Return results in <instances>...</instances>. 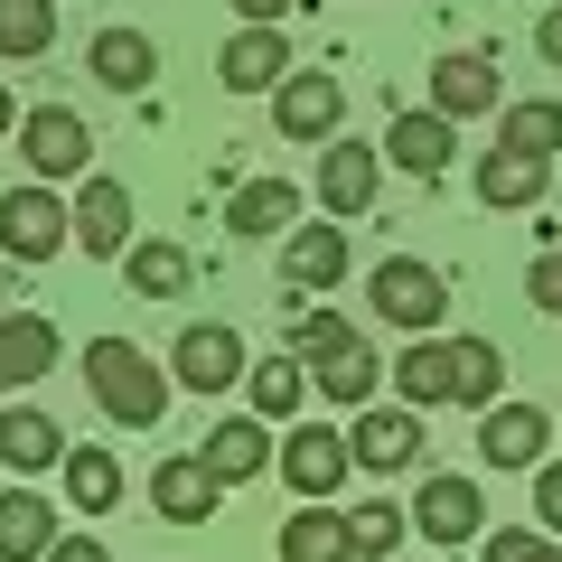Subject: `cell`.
I'll use <instances>...</instances> for the list:
<instances>
[{"label": "cell", "mask_w": 562, "mask_h": 562, "mask_svg": "<svg viewBox=\"0 0 562 562\" xmlns=\"http://www.w3.org/2000/svg\"><path fill=\"white\" fill-rule=\"evenodd\" d=\"M85 384H94V403L113 422H132V431H160V413H169V366H150L132 338H85Z\"/></svg>", "instance_id": "cell-1"}, {"label": "cell", "mask_w": 562, "mask_h": 562, "mask_svg": "<svg viewBox=\"0 0 562 562\" xmlns=\"http://www.w3.org/2000/svg\"><path fill=\"white\" fill-rule=\"evenodd\" d=\"M366 310H375L384 328H413V338H431L450 310V272L422 254H384L375 272H366Z\"/></svg>", "instance_id": "cell-2"}, {"label": "cell", "mask_w": 562, "mask_h": 562, "mask_svg": "<svg viewBox=\"0 0 562 562\" xmlns=\"http://www.w3.org/2000/svg\"><path fill=\"white\" fill-rule=\"evenodd\" d=\"M20 160L38 169L47 188L85 179V169H94V122H85L76 103H29V113H20Z\"/></svg>", "instance_id": "cell-3"}, {"label": "cell", "mask_w": 562, "mask_h": 562, "mask_svg": "<svg viewBox=\"0 0 562 562\" xmlns=\"http://www.w3.org/2000/svg\"><path fill=\"white\" fill-rule=\"evenodd\" d=\"M57 244H76V206H57L47 179L0 198V254L10 262H57Z\"/></svg>", "instance_id": "cell-4"}, {"label": "cell", "mask_w": 562, "mask_h": 562, "mask_svg": "<svg viewBox=\"0 0 562 562\" xmlns=\"http://www.w3.org/2000/svg\"><path fill=\"white\" fill-rule=\"evenodd\" d=\"M413 535H431V543H479V535H487V497H479V479H460V469H431V479L413 487Z\"/></svg>", "instance_id": "cell-5"}, {"label": "cell", "mask_w": 562, "mask_h": 562, "mask_svg": "<svg viewBox=\"0 0 562 562\" xmlns=\"http://www.w3.org/2000/svg\"><path fill=\"white\" fill-rule=\"evenodd\" d=\"M244 338L225 319H198L179 328V347H169V384H188V394H225V384H244Z\"/></svg>", "instance_id": "cell-6"}, {"label": "cell", "mask_w": 562, "mask_h": 562, "mask_svg": "<svg viewBox=\"0 0 562 562\" xmlns=\"http://www.w3.org/2000/svg\"><path fill=\"white\" fill-rule=\"evenodd\" d=\"M338 122H347V85L338 76H291L272 85V132L281 140H338Z\"/></svg>", "instance_id": "cell-7"}, {"label": "cell", "mask_w": 562, "mask_h": 562, "mask_svg": "<svg viewBox=\"0 0 562 562\" xmlns=\"http://www.w3.org/2000/svg\"><path fill=\"white\" fill-rule=\"evenodd\" d=\"M543 441H553V413H543V403H487L479 413V460L487 469H535L543 460Z\"/></svg>", "instance_id": "cell-8"}, {"label": "cell", "mask_w": 562, "mask_h": 562, "mask_svg": "<svg viewBox=\"0 0 562 562\" xmlns=\"http://www.w3.org/2000/svg\"><path fill=\"white\" fill-rule=\"evenodd\" d=\"M375 188H384V150H366V140H328L319 150V206L338 225H357L375 206Z\"/></svg>", "instance_id": "cell-9"}, {"label": "cell", "mask_w": 562, "mask_h": 562, "mask_svg": "<svg viewBox=\"0 0 562 562\" xmlns=\"http://www.w3.org/2000/svg\"><path fill=\"white\" fill-rule=\"evenodd\" d=\"M150 506H160L169 525H216V506H225V479L198 460V450H169V460L150 469Z\"/></svg>", "instance_id": "cell-10"}, {"label": "cell", "mask_w": 562, "mask_h": 562, "mask_svg": "<svg viewBox=\"0 0 562 562\" xmlns=\"http://www.w3.org/2000/svg\"><path fill=\"white\" fill-rule=\"evenodd\" d=\"M347 469H357V450H347V431H328V422H301V431L281 441V479L301 487V497H338Z\"/></svg>", "instance_id": "cell-11"}, {"label": "cell", "mask_w": 562, "mask_h": 562, "mask_svg": "<svg viewBox=\"0 0 562 562\" xmlns=\"http://www.w3.org/2000/svg\"><path fill=\"white\" fill-rule=\"evenodd\" d=\"M76 254H94V262L132 254V188L122 179H85L76 188Z\"/></svg>", "instance_id": "cell-12"}, {"label": "cell", "mask_w": 562, "mask_h": 562, "mask_svg": "<svg viewBox=\"0 0 562 562\" xmlns=\"http://www.w3.org/2000/svg\"><path fill=\"white\" fill-rule=\"evenodd\" d=\"M384 375L403 384V403H413V413H441V403H460V338H413Z\"/></svg>", "instance_id": "cell-13"}, {"label": "cell", "mask_w": 562, "mask_h": 562, "mask_svg": "<svg viewBox=\"0 0 562 562\" xmlns=\"http://www.w3.org/2000/svg\"><path fill=\"white\" fill-rule=\"evenodd\" d=\"M38 375H57V319L0 310V394H29Z\"/></svg>", "instance_id": "cell-14"}, {"label": "cell", "mask_w": 562, "mask_h": 562, "mask_svg": "<svg viewBox=\"0 0 562 562\" xmlns=\"http://www.w3.org/2000/svg\"><path fill=\"white\" fill-rule=\"evenodd\" d=\"M281 281L291 291H328V281H347V225H291L281 235Z\"/></svg>", "instance_id": "cell-15"}, {"label": "cell", "mask_w": 562, "mask_h": 562, "mask_svg": "<svg viewBox=\"0 0 562 562\" xmlns=\"http://www.w3.org/2000/svg\"><path fill=\"white\" fill-rule=\"evenodd\" d=\"M198 460L216 469L225 487L262 479V469H272V422H262V413H235V422H216V431H206V441H198Z\"/></svg>", "instance_id": "cell-16"}, {"label": "cell", "mask_w": 562, "mask_h": 562, "mask_svg": "<svg viewBox=\"0 0 562 562\" xmlns=\"http://www.w3.org/2000/svg\"><path fill=\"white\" fill-rule=\"evenodd\" d=\"M291 76V47H281V29H235L216 57V85L225 94H272V85Z\"/></svg>", "instance_id": "cell-17"}, {"label": "cell", "mask_w": 562, "mask_h": 562, "mask_svg": "<svg viewBox=\"0 0 562 562\" xmlns=\"http://www.w3.org/2000/svg\"><path fill=\"white\" fill-rule=\"evenodd\" d=\"M0 469H20V479L66 469V431H57V413H38V403H10V413H0Z\"/></svg>", "instance_id": "cell-18"}, {"label": "cell", "mask_w": 562, "mask_h": 562, "mask_svg": "<svg viewBox=\"0 0 562 562\" xmlns=\"http://www.w3.org/2000/svg\"><path fill=\"white\" fill-rule=\"evenodd\" d=\"M450 150H460V122L450 113H394V132H384V160L413 169V179H441Z\"/></svg>", "instance_id": "cell-19"}, {"label": "cell", "mask_w": 562, "mask_h": 562, "mask_svg": "<svg viewBox=\"0 0 562 562\" xmlns=\"http://www.w3.org/2000/svg\"><path fill=\"white\" fill-rule=\"evenodd\" d=\"M431 113H450V122L497 113V57H479V47L441 57V66H431Z\"/></svg>", "instance_id": "cell-20"}, {"label": "cell", "mask_w": 562, "mask_h": 562, "mask_svg": "<svg viewBox=\"0 0 562 562\" xmlns=\"http://www.w3.org/2000/svg\"><path fill=\"white\" fill-rule=\"evenodd\" d=\"M347 450H357L366 469H413V460H422V413H413V403H403V413L357 403V431H347Z\"/></svg>", "instance_id": "cell-21"}, {"label": "cell", "mask_w": 562, "mask_h": 562, "mask_svg": "<svg viewBox=\"0 0 562 562\" xmlns=\"http://www.w3.org/2000/svg\"><path fill=\"white\" fill-rule=\"evenodd\" d=\"M85 66H94V85H113V94H150V76H160V47L140 38V29H94Z\"/></svg>", "instance_id": "cell-22"}, {"label": "cell", "mask_w": 562, "mask_h": 562, "mask_svg": "<svg viewBox=\"0 0 562 562\" xmlns=\"http://www.w3.org/2000/svg\"><path fill=\"white\" fill-rule=\"evenodd\" d=\"M225 225H235L244 244L291 235V225H301V188H291V179H244L235 198H225Z\"/></svg>", "instance_id": "cell-23"}, {"label": "cell", "mask_w": 562, "mask_h": 562, "mask_svg": "<svg viewBox=\"0 0 562 562\" xmlns=\"http://www.w3.org/2000/svg\"><path fill=\"white\" fill-rule=\"evenodd\" d=\"M281 562H357V543H347V516L328 497H310L301 516H281Z\"/></svg>", "instance_id": "cell-24"}, {"label": "cell", "mask_w": 562, "mask_h": 562, "mask_svg": "<svg viewBox=\"0 0 562 562\" xmlns=\"http://www.w3.org/2000/svg\"><path fill=\"white\" fill-rule=\"evenodd\" d=\"M543 188H553V160H525V150H487L479 160V206H543Z\"/></svg>", "instance_id": "cell-25"}, {"label": "cell", "mask_w": 562, "mask_h": 562, "mask_svg": "<svg viewBox=\"0 0 562 562\" xmlns=\"http://www.w3.org/2000/svg\"><path fill=\"white\" fill-rule=\"evenodd\" d=\"M47 543H57V506L10 487L0 497V562H47Z\"/></svg>", "instance_id": "cell-26"}, {"label": "cell", "mask_w": 562, "mask_h": 562, "mask_svg": "<svg viewBox=\"0 0 562 562\" xmlns=\"http://www.w3.org/2000/svg\"><path fill=\"white\" fill-rule=\"evenodd\" d=\"M122 272H132V301H188L198 262H188V244H132Z\"/></svg>", "instance_id": "cell-27"}, {"label": "cell", "mask_w": 562, "mask_h": 562, "mask_svg": "<svg viewBox=\"0 0 562 562\" xmlns=\"http://www.w3.org/2000/svg\"><path fill=\"white\" fill-rule=\"evenodd\" d=\"M310 384H319L328 403H347V413H357V403H375V384H384V357H375L366 338H347L338 357H319V366H310Z\"/></svg>", "instance_id": "cell-28"}, {"label": "cell", "mask_w": 562, "mask_h": 562, "mask_svg": "<svg viewBox=\"0 0 562 562\" xmlns=\"http://www.w3.org/2000/svg\"><path fill=\"white\" fill-rule=\"evenodd\" d=\"M244 384H254V413L262 422H291V413H301V394H310V366L291 357V347H272L262 366H244Z\"/></svg>", "instance_id": "cell-29"}, {"label": "cell", "mask_w": 562, "mask_h": 562, "mask_svg": "<svg viewBox=\"0 0 562 562\" xmlns=\"http://www.w3.org/2000/svg\"><path fill=\"white\" fill-rule=\"evenodd\" d=\"M57 479H66V497H76V516L122 506V460H113V450H76V441H66V469H57Z\"/></svg>", "instance_id": "cell-30"}, {"label": "cell", "mask_w": 562, "mask_h": 562, "mask_svg": "<svg viewBox=\"0 0 562 562\" xmlns=\"http://www.w3.org/2000/svg\"><path fill=\"white\" fill-rule=\"evenodd\" d=\"M497 150L553 160V150H562V103H506V113H497Z\"/></svg>", "instance_id": "cell-31"}, {"label": "cell", "mask_w": 562, "mask_h": 562, "mask_svg": "<svg viewBox=\"0 0 562 562\" xmlns=\"http://www.w3.org/2000/svg\"><path fill=\"white\" fill-rule=\"evenodd\" d=\"M57 47V0H0V57H47Z\"/></svg>", "instance_id": "cell-32"}, {"label": "cell", "mask_w": 562, "mask_h": 562, "mask_svg": "<svg viewBox=\"0 0 562 562\" xmlns=\"http://www.w3.org/2000/svg\"><path fill=\"white\" fill-rule=\"evenodd\" d=\"M403 535H413V516H403V506H357V516H347V543H357V562H384V553H403Z\"/></svg>", "instance_id": "cell-33"}, {"label": "cell", "mask_w": 562, "mask_h": 562, "mask_svg": "<svg viewBox=\"0 0 562 562\" xmlns=\"http://www.w3.org/2000/svg\"><path fill=\"white\" fill-rule=\"evenodd\" d=\"M497 394H506V357L487 338H460V403H469V413H487Z\"/></svg>", "instance_id": "cell-34"}, {"label": "cell", "mask_w": 562, "mask_h": 562, "mask_svg": "<svg viewBox=\"0 0 562 562\" xmlns=\"http://www.w3.org/2000/svg\"><path fill=\"white\" fill-rule=\"evenodd\" d=\"M347 338H357V328H347L338 310H301V319H291V338H281V347H291V357H301V366H319V357H338Z\"/></svg>", "instance_id": "cell-35"}, {"label": "cell", "mask_w": 562, "mask_h": 562, "mask_svg": "<svg viewBox=\"0 0 562 562\" xmlns=\"http://www.w3.org/2000/svg\"><path fill=\"white\" fill-rule=\"evenodd\" d=\"M479 562H562V535H525V525H506V535H479Z\"/></svg>", "instance_id": "cell-36"}, {"label": "cell", "mask_w": 562, "mask_h": 562, "mask_svg": "<svg viewBox=\"0 0 562 562\" xmlns=\"http://www.w3.org/2000/svg\"><path fill=\"white\" fill-rule=\"evenodd\" d=\"M525 301L562 319V244H543V254H535V272H525Z\"/></svg>", "instance_id": "cell-37"}, {"label": "cell", "mask_w": 562, "mask_h": 562, "mask_svg": "<svg viewBox=\"0 0 562 562\" xmlns=\"http://www.w3.org/2000/svg\"><path fill=\"white\" fill-rule=\"evenodd\" d=\"M535 525L562 535V460H535Z\"/></svg>", "instance_id": "cell-38"}, {"label": "cell", "mask_w": 562, "mask_h": 562, "mask_svg": "<svg viewBox=\"0 0 562 562\" xmlns=\"http://www.w3.org/2000/svg\"><path fill=\"white\" fill-rule=\"evenodd\" d=\"M535 57L553 66V76H562V0H553V10H543V20H535Z\"/></svg>", "instance_id": "cell-39"}, {"label": "cell", "mask_w": 562, "mask_h": 562, "mask_svg": "<svg viewBox=\"0 0 562 562\" xmlns=\"http://www.w3.org/2000/svg\"><path fill=\"white\" fill-rule=\"evenodd\" d=\"M47 562H113V553H103L94 535H57V543H47Z\"/></svg>", "instance_id": "cell-40"}, {"label": "cell", "mask_w": 562, "mask_h": 562, "mask_svg": "<svg viewBox=\"0 0 562 562\" xmlns=\"http://www.w3.org/2000/svg\"><path fill=\"white\" fill-rule=\"evenodd\" d=\"M244 10V29H281V10H291V0H235Z\"/></svg>", "instance_id": "cell-41"}, {"label": "cell", "mask_w": 562, "mask_h": 562, "mask_svg": "<svg viewBox=\"0 0 562 562\" xmlns=\"http://www.w3.org/2000/svg\"><path fill=\"white\" fill-rule=\"evenodd\" d=\"M0 140H20V103H10V85H0Z\"/></svg>", "instance_id": "cell-42"}]
</instances>
